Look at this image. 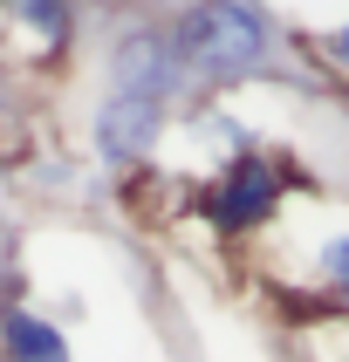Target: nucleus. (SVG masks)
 Segmentation results:
<instances>
[{"label":"nucleus","mask_w":349,"mask_h":362,"mask_svg":"<svg viewBox=\"0 0 349 362\" xmlns=\"http://www.w3.org/2000/svg\"><path fill=\"white\" fill-rule=\"evenodd\" d=\"M185 69H205V76H240L267 55V14L246 7V0H192L171 35Z\"/></svg>","instance_id":"f257e3e1"},{"label":"nucleus","mask_w":349,"mask_h":362,"mask_svg":"<svg viewBox=\"0 0 349 362\" xmlns=\"http://www.w3.org/2000/svg\"><path fill=\"white\" fill-rule=\"evenodd\" d=\"M178 76H185V62L171 48V35H151V28L117 41V55H110V96L117 103H158L164 110V96L178 89Z\"/></svg>","instance_id":"f03ea898"},{"label":"nucleus","mask_w":349,"mask_h":362,"mask_svg":"<svg viewBox=\"0 0 349 362\" xmlns=\"http://www.w3.org/2000/svg\"><path fill=\"white\" fill-rule=\"evenodd\" d=\"M274 205H281V171L267 158L226 164L219 185H212V226L219 233H253V226L274 219Z\"/></svg>","instance_id":"7ed1b4c3"},{"label":"nucleus","mask_w":349,"mask_h":362,"mask_svg":"<svg viewBox=\"0 0 349 362\" xmlns=\"http://www.w3.org/2000/svg\"><path fill=\"white\" fill-rule=\"evenodd\" d=\"M158 103H117L110 96V110L96 117V151L103 158H137V151H151L158 144Z\"/></svg>","instance_id":"20e7f679"},{"label":"nucleus","mask_w":349,"mask_h":362,"mask_svg":"<svg viewBox=\"0 0 349 362\" xmlns=\"http://www.w3.org/2000/svg\"><path fill=\"white\" fill-rule=\"evenodd\" d=\"M0 342H7L14 362H69V335L48 315H35V308H7L0 315Z\"/></svg>","instance_id":"39448f33"},{"label":"nucleus","mask_w":349,"mask_h":362,"mask_svg":"<svg viewBox=\"0 0 349 362\" xmlns=\"http://www.w3.org/2000/svg\"><path fill=\"white\" fill-rule=\"evenodd\" d=\"M7 14L41 28V35H62V0H7Z\"/></svg>","instance_id":"423d86ee"},{"label":"nucleus","mask_w":349,"mask_h":362,"mask_svg":"<svg viewBox=\"0 0 349 362\" xmlns=\"http://www.w3.org/2000/svg\"><path fill=\"white\" fill-rule=\"evenodd\" d=\"M322 281H328V287H343V294H349V233L322 240Z\"/></svg>","instance_id":"0eeeda50"},{"label":"nucleus","mask_w":349,"mask_h":362,"mask_svg":"<svg viewBox=\"0 0 349 362\" xmlns=\"http://www.w3.org/2000/svg\"><path fill=\"white\" fill-rule=\"evenodd\" d=\"M328 62H336V69H349V21L328 35Z\"/></svg>","instance_id":"6e6552de"}]
</instances>
